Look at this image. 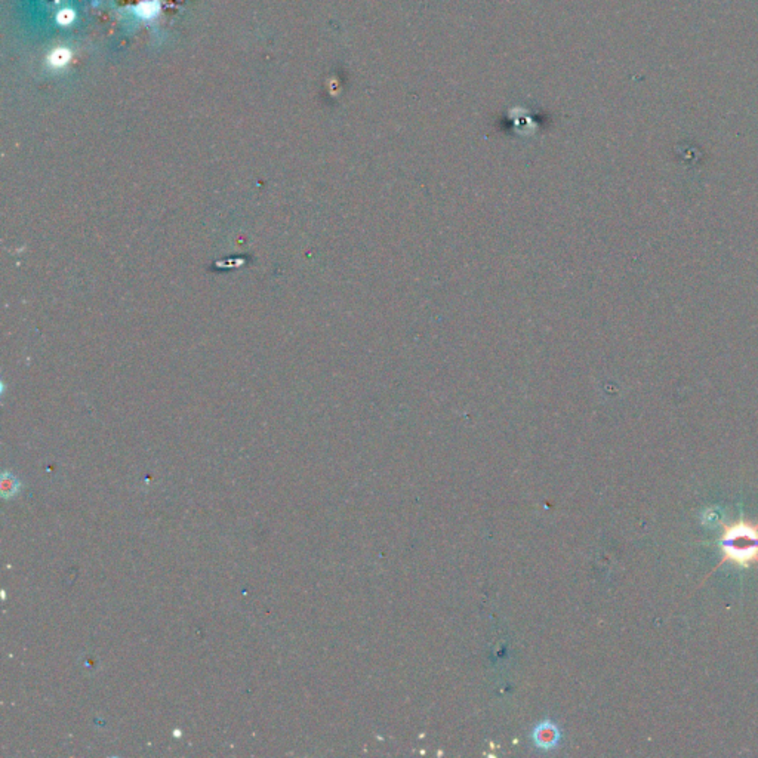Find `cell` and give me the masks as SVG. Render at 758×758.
I'll return each instance as SVG.
<instances>
[{"mask_svg":"<svg viewBox=\"0 0 758 758\" xmlns=\"http://www.w3.org/2000/svg\"><path fill=\"white\" fill-rule=\"evenodd\" d=\"M72 20H73V12L72 11H62L61 14L58 15V21L61 24H69V22H72Z\"/></svg>","mask_w":758,"mask_h":758,"instance_id":"cell-6","label":"cell"},{"mask_svg":"<svg viewBox=\"0 0 758 758\" xmlns=\"http://www.w3.org/2000/svg\"><path fill=\"white\" fill-rule=\"evenodd\" d=\"M722 551V563L731 562L748 569L758 563V524L740 518L739 522L723 526V535L717 541Z\"/></svg>","mask_w":758,"mask_h":758,"instance_id":"cell-1","label":"cell"},{"mask_svg":"<svg viewBox=\"0 0 758 758\" xmlns=\"http://www.w3.org/2000/svg\"><path fill=\"white\" fill-rule=\"evenodd\" d=\"M140 14L144 17V18H150L153 15L157 14L158 11V5L154 4V2H145L142 5H140Z\"/></svg>","mask_w":758,"mask_h":758,"instance_id":"cell-5","label":"cell"},{"mask_svg":"<svg viewBox=\"0 0 758 758\" xmlns=\"http://www.w3.org/2000/svg\"><path fill=\"white\" fill-rule=\"evenodd\" d=\"M0 489H2V495L5 496V499H9V498L15 496L18 494L20 482L17 480L14 475L5 474L4 478H2V483H0Z\"/></svg>","mask_w":758,"mask_h":758,"instance_id":"cell-3","label":"cell"},{"mask_svg":"<svg viewBox=\"0 0 758 758\" xmlns=\"http://www.w3.org/2000/svg\"><path fill=\"white\" fill-rule=\"evenodd\" d=\"M532 739H534L535 745L539 750H553L555 748L558 742L562 739L560 730L551 722H542L539 723L534 733H532Z\"/></svg>","mask_w":758,"mask_h":758,"instance_id":"cell-2","label":"cell"},{"mask_svg":"<svg viewBox=\"0 0 758 758\" xmlns=\"http://www.w3.org/2000/svg\"><path fill=\"white\" fill-rule=\"evenodd\" d=\"M69 60H70V54H69V50H65V49H57L49 58L50 64L54 65V67H64V65L69 62Z\"/></svg>","mask_w":758,"mask_h":758,"instance_id":"cell-4","label":"cell"}]
</instances>
